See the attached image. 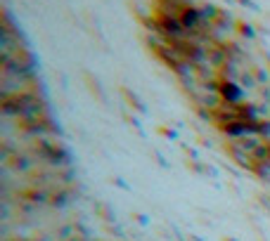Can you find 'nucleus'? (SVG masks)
<instances>
[{
	"instance_id": "nucleus-1",
	"label": "nucleus",
	"mask_w": 270,
	"mask_h": 241,
	"mask_svg": "<svg viewBox=\"0 0 270 241\" xmlns=\"http://www.w3.org/2000/svg\"><path fill=\"white\" fill-rule=\"evenodd\" d=\"M178 22L183 24L185 31H197V29L201 26V15L192 8H185L183 12H180V17H178Z\"/></svg>"
},
{
	"instance_id": "nucleus-2",
	"label": "nucleus",
	"mask_w": 270,
	"mask_h": 241,
	"mask_svg": "<svg viewBox=\"0 0 270 241\" xmlns=\"http://www.w3.org/2000/svg\"><path fill=\"white\" fill-rule=\"evenodd\" d=\"M221 93H223V97H228V100H237L239 95H242L235 83H223V86H221Z\"/></svg>"
}]
</instances>
